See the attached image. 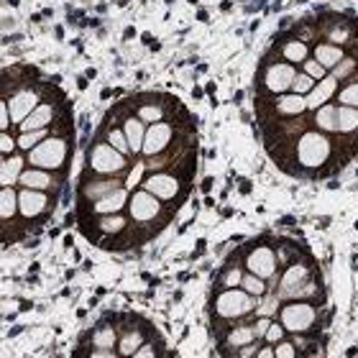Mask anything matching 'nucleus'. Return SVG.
Returning a JSON list of instances; mask_svg holds the SVG:
<instances>
[{
	"instance_id": "obj_1",
	"label": "nucleus",
	"mask_w": 358,
	"mask_h": 358,
	"mask_svg": "<svg viewBox=\"0 0 358 358\" xmlns=\"http://www.w3.org/2000/svg\"><path fill=\"white\" fill-rule=\"evenodd\" d=\"M330 141H327L325 136H320L318 131H312V133H304L300 141H297V161L302 164V167H323L327 159H330Z\"/></svg>"
},
{
	"instance_id": "obj_2",
	"label": "nucleus",
	"mask_w": 358,
	"mask_h": 358,
	"mask_svg": "<svg viewBox=\"0 0 358 358\" xmlns=\"http://www.w3.org/2000/svg\"><path fill=\"white\" fill-rule=\"evenodd\" d=\"M67 154H70V146L64 138H47L33 152H29V164L41 169H59L67 161Z\"/></svg>"
},
{
	"instance_id": "obj_3",
	"label": "nucleus",
	"mask_w": 358,
	"mask_h": 358,
	"mask_svg": "<svg viewBox=\"0 0 358 358\" xmlns=\"http://www.w3.org/2000/svg\"><path fill=\"white\" fill-rule=\"evenodd\" d=\"M90 169L97 174H115L126 167V156L113 146V143H95L90 152Z\"/></svg>"
},
{
	"instance_id": "obj_4",
	"label": "nucleus",
	"mask_w": 358,
	"mask_h": 358,
	"mask_svg": "<svg viewBox=\"0 0 358 358\" xmlns=\"http://www.w3.org/2000/svg\"><path fill=\"white\" fill-rule=\"evenodd\" d=\"M315 318H318V312L307 302H289L286 307H282V325L292 333H307Z\"/></svg>"
},
{
	"instance_id": "obj_5",
	"label": "nucleus",
	"mask_w": 358,
	"mask_h": 358,
	"mask_svg": "<svg viewBox=\"0 0 358 358\" xmlns=\"http://www.w3.org/2000/svg\"><path fill=\"white\" fill-rule=\"evenodd\" d=\"M128 207H131V218H133L136 223H152L154 218L161 213V205L156 195L149 190H138L131 195L128 200Z\"/></svg>"
},
{
	"instance_id": "obj_6",
	"label": "nucleus",
	"mask_w": 358,
	"mask_h": 358,
	"mask_svg": "<svg viewBox=\"0 0 358 358\" xmlns=\"http://www.w3.org/2000/svg\"><path fill=\"white\" fill-rule=\"evenodd\" d=\"M254 307L251 297L246 292H238V289H225L223 295L215 300V312L220 318H241L246 315L248 310Z\"/></svg>"
},
{
	"instance_id": "obj_7",
	"label": "nucleus",
	"mask_w": 358,
	"mask_h": 358,
	"mask_svg": "<svg viewBox=\"0 0 358 358\" xmlns=\"http://www.w3.org/2000/svg\"><path fill=\"white\" fill-rule=\"evenodd\" d=\"M172 136H174V126L169 120H156L152 123V128L146 131V138H143V152L146 156H156V154H164L167 146L172 143Z\"/></svg>"
},
{
	"instance_id": "obj_8",
	"label": "nucleus",
	"mask_w": 358,
	"mask_h": 358,
	"mask_svg": "<svg viewBox=\"0 0 358 358\" xmlns=\"http://www.w3.org/2000/svg\"><path fill=\"white\" fill-rule=\"evenodd\" d=\"M295 70H292V64H284V62H277L266 67L263 72V88L269 90V92H284V90L292 88V82H295Z\"/></svg>"
},
{
	"instance_id": "obj_9",
	"label": "nucleus",
	"mask_w": 358,
	"mask_h": 358,
	"mask_svg": "<svg viewBox=\"0 0 358 358\" xmlns=\"http://www.w3.org/2000/svg\"><path fill=\"white\" fill-rule=\"evenodd\" d=\"M248 269H251V274H256V277H274L277 274V254H274V248L269 246H256L251 254H248L246 259Z\"/></svg>"
},
{
	"instance_id": "obj_10",
	"label": "nucleus",
	"mask_w": 358,
	"mask_h": 358,
	"mask_svg": "<svg viewBox=\"0 0 358 358\" xmlns=\"http://www.w3.org/2000/svg\"><path fill=\"white\" fill-rule=\"evenodd\" d=\"M143 190L154 192L161 200H172L179 192V179L172 174H152L146 179V184H143Z\"/></svg>"
},
{
	"instance_id": "obj_11",
	"label": "nucleus",
	"mask_w": 358,
	"mask_h": 358,
	"mask_svg": "<svg viewBox=\"0 0 358 358\" xmlns=\"http://www.w3.org/2000/svg\"><path fill=\"white\" fill-rule=\"evenodd\" d=\"M18 207H21V213H24L26 218H36V215H41L49 207V200L47 195L24 187V192L18 195Z\"/></svg>"
},
{
	"instance_id": "obj_12",
	"label": "nucleus",
	"mask_w": 358,
	"mask_h": 358,
	"mask_svg": "<svg viewBox=\"0 0 358 358\" xmlns=\"http://www.w3.org/2000/svg\"><path fill=\"white\" fill-rule=\"evenodd\" d=\"M36 111V92L33 90H24V92H18L13 100H10V115H13V123H24L31 113Z\"/></svg>"
},
{
	"instance_id": "obj_13",
	"label": "nucleus",
	"mask_w": 358,
	"mask_h": 358,
	"mask_svg": "<svg viewBox=\"0 0 358 358\" xmlns=\"http://www.w3.org/2000/svg\"><path fill=\"white\" fill-rule=\"evenodd\" d=\"M335 88H338V80H335V77H323V80L318 82V88H312L310 92H307V100H304L307 111H318L320 105H325L327 97L335 92Z\"/></svg>"
},
{
	"instance_id": "obj_14",
	"label": "nucleus",
	"mask_w": 358,
	"mask_h": 358,
	"mask_svg": "<svg viewBox=\"0 0 358 358\" xmlns=\"http://www.w3.org/2000/svg\"><path fill=\"white\" fill-rule=\"evenodd\" d=\"M123 131H126V138L131 143V154H141L143 152V138H146V128H143L141 118H126L123 123Z\"/></svg>"
},
{
	"instance_id": "obj_15",
	"label": "nucleus",
	"mask_w": 358,
	"mask_h": 358,
	"mask_svg": "<svg viewBox=\"0 0 358 358\" xmlns=\"http://www.w3.org/2000/svg\"><path fill=\"white\" fill-rule=\"evenodd\" d=\"M315 126L325 133H338V108L335 105H323L315 113Z\"/></svg>"
},
{
	"instance_id": "obj_16",
	"label": "nucleus",
	"mask_w": 358,
	"mask_h": 358,
	"mask_svg": "<svg viewBox=\"0 0 358 358\" xmlns=\"http://www.w3.org/2000/svg\"><path fill=\"white\" fill-rule=\"evenodd\" d=\"M51 115H54V108H51V105H41V108H36V111L21 123V131H39V128H47V123H51Z\"/></svg>"
},
{
	"instance_id": "obj_17",
	"label": "nucleus",
	"mask_w": 358,
	"mask_h": 358,
	"mask_svg": "<svg viewBox=\"0 0 358 358\" xmlns=\"http://www.w3.org/2000/svg\"><path fill=\"white\" fill-rule=\"evenodd\" d=\"M315 59H318L325 70H333L343 62V49L341 47H330V44H320L315 47Z\"/></svg>"
},
{
	"instance_id": "obj_18",
	"label": "nucleus",
	"mask_w": 358,
	"mask_h": 358,
	"mask_svg": "<svg viewBox=\"0 0 358 358\" xmlns=\"http://www.w3.org/2000/svg\"><path fill=\"white\" fill-rule=\"evenodd\" d=\"M304 279H307V269L304 266H289L282 279V295H297V286L302 284Z\"/></svg>"
},
{
	"instance_id": "obj_19",
	"label": "nucleus",
	"mask_w": 358,
	"mask_h": 358,
	"mask_svg": "<svg viewBox=\"0 0 358 358\" xmlns=\"http://www.w3.org/2000/svg\"><path fill=\"white\" fill-rule=\"evenodd\" d=\"M274 108H277V113H282V115H300V113L307 111V105H304V97H300L295 92V95H282L274 103Z\"/></svg>"
},
{
	"instance_id": "obj_20",
	"label": "nucleus",
	"mask_w": 358,
	"mask_h": 358,
	"mask_svg": "<svg viewBox=\"0 0 358 358\" xmlns=\"http://www.w3.org/2000/svg\"><path fill=\"white\" fill-rule=\"evenodd\" d=\"M358 131V108L343 105L338 108V133H353Z\"/></svg>"
},
{
	"instance_id": "obj_21",
	"label": "nucleus",
	"mask_w": 358,
	"mask_h": 358,
	"mask_svg": "<svg viewBox=\"0 0 358 358\" xmlns=\"http://www.w3.org/2000/svg\"><path fill=\"white\" fill-rule=\"evenodd\" d=\"M21 184L29 187V190H47V187H51V177L47 172H41V169H29V172L21 174Z\"/></svg>"
},
{
	"instance_id": "obj_22",
	"label": "nucleus",
	"mask_w": 358,
	"mask_h": 358,
	"mask_svg": "<svg viewBox=\"0 0 358 358\" xmlns=\"http://www.w3.org/2000/svg\"><path fill=\"white\" fill-rule=\"evenodd\" d=\"M21 167H24V161L16 159V156L3 161V167H0V182H3V187L16 184V177H18V172H21Z\"/></svg>"
},
{
	"instance_id": "obj_23",
	"label": "nucleus",
	"mask_w": 358,
	"mask_h": 358,
	"mask_svg": "<svg viewBox=\"0 0 358 358\" xmlns=\"http://www.w3.org/2000/svg\"><path fill=\"white\" fill-rule=\"evenodd\" d=\"M3 207H0V215H3V223H8V218L16 215V205H18V195L13 192V187H3Z\"/></svg>"
},
{
	"instance_id": "obj_24",
	"label": "nucleus",
	"mask_w": 358,
	"mask_h": 358,
	"mask_svg": "<svg viewBox=\"0 0 358 358\" xmlns=\"http://www.w3.org/2000/svg\"><path fill=\"white\" fill-rule=\"evenodd\" d=\"M282 54H284L286 62H304V56H307V47H304V41H286L284 49H282Z\"/></svg>"
},
{
	"instance_id": "obj_25",
	"label": "nucleus",
	"mask_w": 358,
	"mask_h": 358,
	"mask_svg": "<svg viewBox=\"0 0 358 358\" xmlns=\"http://www.w3.org/2000/svg\"><path fill=\"white\" fill-rule=\"evenodd\" d=\"M115 343V330L113 327H97V333L92 335V345L95 348H113Z\"/></svg>"
},
{
	"instance_id": "obj_26",
	"label": "nucleus",
	"mask_w": 358,
	"mask_h": 358,
	"mask_svg": "<svg viewBox=\"0 0 358 358\" xmlns=\"http://www.w3.org/2000/svg\"><path fill=\"white\" fill-rule=\"evenodd\" d=\"M256 338V330H251V327H238V330H233L231 333V338H228V343L231 345H243V343H251Z\"/></svg>"
},
{
	"instance_id": "obj_27",
	"label": "nucleus",
	"mask_w": 358,
	"mask_h": 358,
	"mask_svg": "<svg viewBox=\"0 0 358 358\" xmlns=\"http://www.w3.org/2000/svg\"><path fill=\"white\" fill-rule=\"evenodd\" d=\"M312 88H315V80H312L307 72H304V74H297L295 82H292V90H295L297 95H307Z\"/></svg>"
},
{
	"instance_id": "obj_28",
	"label": "nucleus",
	"mask_w": 358,
	"mask_h": 358,
	"mask_svg": "<svg viewBox=\"0 0 358 358\" xmlns=\"http://www.w3.org/2000/svg\"><path fill=\"white\" fill-rule=\"evenodd\" d=\"M108 141H111L120 154L131 152V143H128V138H126V131H111V133H108Z\"/></svg>"
},
{
	"instance_id": "obj_29",
	"label": "nucleus",
	"mask_w": 358,
	"mask_h": 358,
	"mask_svg": "<svg viewBox=\"0 0 358 358\" xmlns=\"http://www.w3.org/2000/svg\"><path fill=\"white\" fill-rule=\"evenodd\" d=\"M44 136H47V131H44V128H39V131H24V136L18 138V143L24 146L26 152H31V146H33V143L39 141V138H44Z\"/></svg>"
},
{
	"instance_id": "obj_30",
	"label": "nucleus",
	"mask_w": 358,
	"mask_h": 358,
	"mask_svg": "<svg viewBox=\"0 0 358 358\" xmlns=\"http://www.w3.org/2000/svg\"><path fill=\"white\" fill-rule=\"evenodd\" d=\"M341 103L350 105V108H358V82H350L348 88L341 92Z\"/></svg>"
},
{
	"instance_id": "obj_31",
	"label": "nucleus",
	"mask_w": 358,
	"mask_h": 358,
	"mask_svg": "<svg viewBox=\"0 0 358 358\" xmlns=\"http://www.w3.org/2000/svg\"><path fill=\"white\" fill-rule=\"evenodd\" d=\"M241 284L246 286V292L248 295H263V282H261V277H246V279H241Z\"/></svg>"
},
{
	"instance_id": "obj_32",
	"label": "nucleus",
	"mask_w": 358,
	"mask_h": 358,
	"mask_svg": "<svg viewBox=\"0 0 358 358\" xmlns=\"http://www.w3.org/2000/svg\"><path fill=\"white\" fill-rule=\"evenodd\" d=\"M304 72H307V74H310L312 80H323V77H325V67H323V64L318 62V59H310V62H307V59H304Z\"/></svg>"
},
{
	"instance_id": "obj_33",
	"label": "nucleus",
	"mask_w": 358,
	"mask_h": 358,
	"mask_svg": "<svg viewBox=\"0 0 358 358\" xmlns=\"http://www.w3.org/2000/svg\"><path fill=\"white\" fill-rule=\"evenodd\" d=\"M161 118V108H154V105H141V120L146 123H154V120Z\"/></svg>"
},
{
	"instance_id": "obj_34",
	"label": "nucleus",
	"mask_w": 358,
	"mask_h": 358,
	"mask_svg": "<svg viewBox=\"0 0 358 358\" xmlns=\"http://www.w3.org/2000/svg\"><path fill=\"white\" fill-rule=\"evenodd\" d=\"M284 338V325H269V330H266V341L269 343H277V341H282Z\"/></svg>"
},
{
	"instance_id": "obj_35",
	"label": "nucleus",
	"mask_w": 358,
	"mask_h": 358,
	"mask_svg": "<svg viewBox=\"0 0 358 358\" xmlns=\"http://www.w3.org/2000/svg\"><path fill=\"white\" fill-rule=\"evenodd\" d=\"M274 356H279V358H295L297 350H295V345H289V343H282L279 348H274Z\"/></svg>"
},
{
	"instance_id": "obj_36",
	"label": "nucleus",
	"mask_w": 358,
	"mask_h": 358,
	"mask_svg": "<svg viewBox=\"0 0 358 358\" xmlns=\"http://www.w3.org/2000/svg\"><path fill=\"white\" fill-rule=\"evenodd\" d=\"M241 282V269L236 266V269H228V274H225L223 279V286H233V284H238Z\"/></svg>"
},
{
	"instance_id": "obj_37",
	"label": "nucleus",
	"mask_w": 358,
	"mask_h": 358,
	"mask_svg": "<svg viewBox=\"0 0 358 358\" xmlns=\"http://www.w3.org/2000/svg\"><path fill=\"white\" fill-rule=\"evenodd\" d=\"M0 149H3V154L13 152V141L8 138V133H6V131H3V146H0Z\"/></svg>"
}]
</instances>
